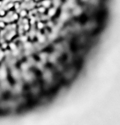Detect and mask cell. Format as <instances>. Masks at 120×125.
I'll use <instances>...</instances> for the list:
<instances>
[{"instance_id": "12", "label": "cell", "mask_w": 120, "mask_h": 125, "mask_svg": "<svg viewBox=\"0 0 120 125\" xmlns=\"http://www.w3.org/2000/svg\"><path fill=\"white\" fill-rule=\"evenodd\" d=\"M8 44L7 43V42H4L2 44H1V49H7L8 48Z\"/></svg>"}, {"instance_id": "17", "label": "cell", "mask_w": 120, "mask_h": 125, "mask_svg": "<svg viewBox=\"0 0 120 125\" xmlns=\"http://www.w3.org/2000/svg\"><path fill=\"white\" fill-rule=\"evenodd\" d=\"M21 41L22 42H26L27 38H26V37H25V36H23V37H22V38H21Z\"/></svg>"}, {"instance_id": "10", "label": "cell", "mask_w": 120, "mask_h": 125, "mask_svg": "<svg viewBox=\"0 0 120 125\" xmlns=\"http://www.w3.org/2000/svg\"><path fill=\"white\" fill-rule=\"evenodd\" d=\"M45 37L42 35H40L39 37H38V40L39 42H40V43H44L45 41Z\"/></svg>"}, {"instance_id": "2", "label": "cell", "mask_w": 120, "mask_h": 125, "mask_svg": "<svg viewBox=\"0 0 120 125\" xmlns=\"http://www.w3.org/2000/svg\"><path fill=\"white\" fill-rule=\"evenodd\" d=\"M56 10L54 8H50L48 9L47 14L48 16H50V17H52V16H55V15L56 13Z\"/></svg>"}, {"instance_id": "19", "label": "cell", "mask_w": 120, "mask_h": 125, "mask_svg": "<svg viewBox=\"0 0 120 125\" xmlns=\"http://www.w3.org/2000/svg\"><path fill=\"white\" fill-rule=\"evenodd\" d=\"M26 2H28V1H29L30 0H24Z\"/></svg>"}, {"instance_id": "8", "label": "cell", "mask_w": 120, "mask_h": 125, "mask_svg": "<svg viewBox=\"0 0 120 125\" xmlns=\"http://www.w3.org/2000/svg\"><path fill=\"white\" fill-rule=\"evenodd\" d=\"M21 8V4L19 1H16L14 2V9L16 10H18Z\"/></svg>"}, {"instance_id": "20", "label": "cell", "mask_w": 120, "mask_h": 125, "mask_svg": "<svg viewBox=\"0 0 120 125\" xmlns=\"http://www.w3.org/2000/svg\"><path fill=\"white\" fill-rule=\"evenodd\" d=\"M34 0V1H40V0Z\"/></svg>"}, {"instance_id": "11", "label": "cell", "mask_w": 120, "mask_h": 125, "mask_svg": "<svg viewBox=\"0 0 120 125\" xmlns=\"http://www.w3.org/2000/svg\"><path fill=\"white\" fill-rule=\"evenodd\" d=\"M6 76L5 71L4 69H1L0 70V79H2L5 77Z\"/></svg>"}, {"instance_id": "5", "label": "cell", "mask_w": 120, "mask_h": 125, "mask_svg": "<svg viewBox=\"0 0 120 125\" xmlns=\"http://www.w3.org/2000/svg\"><path fill=\"white\" fill-rule=\"evenodd\" d=\"M19 16L21 17H25L27 15V11L25 9H23L20 10L19 13Z\"/></svg>"}, {"instance_id": "14", "label": "cell", "mask_w": 120, "mask_h": 125, "mask_svg": "<svg viewBox=\"0 0 120 125\" xmlns=\"http://www.w3.org/2000/svg\"><path fill=\"white\" fill-rule=\"evenodd\" d=\"M6 27V22L4 21H0V29H3Z\"/></svg>"}, {"instance_id": "6", "label": "cell", "mask_w": 120, "mask_h": 125, "mask_svg": "<svg viewBox=\"0 0 120 125\" xmlns=\"http://www.w3.org/2000/svg\"><path fill=\"white\" fill-rule=\"evenodd\" d=\"M19 17H20V16H19V13H18L17 12H15V13H13V14L10 17V18H11L13 20L16 21V20H17L19 19Z\"/></svg>"}, {"instance_id": "18", "label": "cell", "mask_w": 120, "mask_h": 125, "mask_svg": "<svg viewBox=\"0 0 120 125\" xmlns=\"http://www.w3.org/2000/svg\"><path fill=\"white\" fill-rule=\"evenodd\" d=\"M3 5V0H0V8H1L2 6Z\"/></svg>"}, {"instance_id": "1", "label": "cell", "mask_w": 120, "mask_h": 125, "mask_svg": "<svg viewBox=\"0 0 120 125\" xmlns=\"http://www.w3.org/2000/svg\"><path fill=\"white\" fill-rule=\"evenodd\" d=\"M52 4L51 0H42L41 1V6L45 8L46 9L50 8Z\"/></svg>"}, {"instance_id": "7", "label": "cell", "mask_w": 120, "mask_h": 125, "mask_svg": "<svg viewBox=\"0 0 120 125\" xmlns=\"http://www.w3.org/2000/svg\"><path fill=\"white\" fill-rule=\"evenodd\" d=\"M8 48L10 49L12 51H13L17 49V46L16 44L14 42H10L8 44Z\"/></svg>"}, {"instance_id": "13", "label": "cell", "mask_w": 120, "mask_h": 125, "mask_svg": "<svg viewBox=\"0 0 120 125\" xmlns=\"http://www.w3.org/2000/svg\"><path fill=\"white\" fill-rule=\"evenodd\" d=\"M37 28L39 29H41L44 27V24L41 22H38L37 24Z\"/></svg>"}, {"instance_id": "4", "label": "cell", "mask_w": 120, "mask_h": 125, "mask_svg": "<svg viewBox=\"0 0 120 125\" xmlns=\"http://www.w3.org/2000/svg\"><path fill=\"white\" fill-rule=\"evenodd\" d=\"M16 34V32L13 29V30H11L10 32L8 33L7 34V37H6V39L8 40H10L12 38H13Z\"/></svg>"}, {"instance_id": "9", "label": "cell", "mask_w": 120, "mask_h": 125, "mask_svg": "<svg viewBox=\"0 0 120 125\" xmlns=\"http://www.w3.org/2000/svg\"><path fill=\"white\" fill-rule=\"evenodd\" d=\"M46 10H47V9H46L45 8H44V7L41 6L40 7H39L38 8L37 10H38V11L39 13H41V14H43V13H44L46 12Z\"/></svg>"}, {"instance_id": "16", "label": "cell", "mask_w": 120, "mask_h": 125, "mask_svg": "<svg viewBox=\"0 0 120 125\" xmlns=\"http://www.w3.org/2000/svg\"><path fill=\"white\" fill-rule=\"evenodd\" d=\"M29 28H30V26H29V25L28 23L25 24L24 25V27H23L24 29L25 30H26V31L28 30L29 29Z\"/></svg>"}, {"instance_id": "3", "label": "cell", "mask_w": 120, "mask_h": 125, "mask_svg": "<svg viewBox=\"0 0 120 125\" xmlns=\"http://www.w3.org/2000/svg\"><path fill=\"white\" fill-rule=\"evenodd\" d=\"M6 7V10H11L13 9H14V2L13 1H10L9 2H8L6 5L4 6Z\"/></svg>"}, {"instance_id": "15", "label": "cell", "mask_w": 120, "mask_h": 125, "mask_svg": "<svg viewBox=\"0 0 120 125\" xmlns=\"http://www.w3.org/2000/svg\"><path fill=\"white\" fill-rule=\"evenodd\" d=\"M32 46V44L29 42H25L24 44V47L26 49H29L31 48Z\"/></svg>"}]
</instances>
